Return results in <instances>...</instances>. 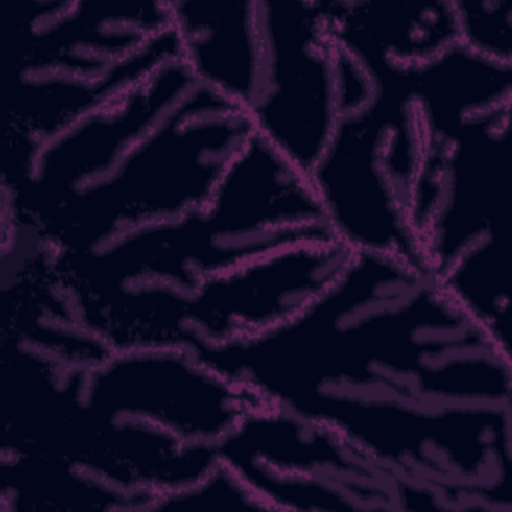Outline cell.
<instances>
[{
    "instance_id": "277c9868",
    "label": "cell",
    "mask_w": 512,
    "mask_h": 512,
    "mask_svg": "<svg viewBox=\"0 0 512 512\" xmlns=\"http://www.w3.org/2000/svg\"><path fill=\"white\" fill-rule=\"evenodd\" d=\"M424 130L414 230L424 268L478 324L508 320L506 138L512 64L460 42L412 66Z\"/></svg>"
},
{
    "instance_id": "8992f818",
    "label": "cell",
    "mask_w": 512,
    "mask_h": 512,
    "mask_svg": "<svg viewBox=\"0 0 512 512\" xmlns=\"http://www.w3.org/2000/svg\"><path fill=\"white\" fill-rule=\"evenodd\" d=\"M202 78L306 174L340 116L374 86L334 38L320 0L228 2L206 38Z\"/></svg>"
},
{
    "instance_id": "5bb4252c",
    "label": "cell",
    "mask_w": 512,
    "mask_h": 512,
    "mask_svg": "<svg viewBox=\"0 0 512 512\" xmlns=\"http://www.w3.org/2000/svg\"><path fill=\"white\" fill-rule=\"evenodd\" d=\"M458 42L482 56L512 64L510 0H452Z\"/></svg>"
},
{
    "instance_id": "7c38bea8",
    "label": "cell",
    "mask_w": 512,
    "mask_h": 512,
    "mask_svg": "<svg viewBox=\"0 0 512 512\" xmlns=\"http://www.w3.org/2000/svg\"><path fill=\"white\" fill-rule=\"evenodd\" d=\"M156 494L120 486L80 464L2 456V512H154Z\"/></svg>"
},
{
    "instance_id": "3957f363",
    "label": "cell",
    "mask_w": 512,
    "mask_h": 512,
    "mask_svg": "<svg viewBox=\"0 0 512 512\" xmlns=\"http://www.w3.org/2000/svg\"><path fill=\"white\" fill-rule=\"evenodd\" d=\"M330 238L308 174L254 132L202 208L52 260L112 348L182 346L188 312L208 280Z\"/></svg>"
},
{
    "instance_id": "5b68a950",
    "label": "cell",
    "mask_w": 512,
    "mask_h": 512,
    "mask_svg": "<svg viewBox=\"0 0 512 512\" xmlns=\"http://www.w3.org/2000/svg\"><path fill=\"white\" fill-rule=\"evenodd\" d=\"M258 402L184 346L114 348L88 374L58 458L158 496L210 472Z\"/></svg>"
},
{
    "instance_id": "9c48e42d",
    "label": "cell",
    "mask_w": 512,
    "mask_h": 512,
    "mask_svg": "<svg viewBox=\"0 0 512 512\" xmlns=\"http://www.w3.org/2000/svg\"><path fill=\"white\" fill-rule=\"evenodd\" d=\"M270 510H450L448 502L380 464L342 434L258 402L220 446Z\"/></svg>"
},
{
    "instance_id": "7a4b0ae2",
    "label": "cell",
    "mask_w": 512,
    "mask_h": 512,
    "mask_svg": "<svg viewBox=\"0 0 512 512\" xmlns=\"http://www.w3.org/2000/svg\"><path fill=\"white\" fill-rule=\"evenodd\" d=\"M252 134L174 58L40 144L4 150V222L56 256L88 252L202 208Z\"/></svg>"
},
{
    "instance_id": "4fadbf2b",
    "label": "cell",
    "mask_w": 512,
    "mask_h": 512,
    "mask_svg": "<svg viewBox=\"0 0 512 512\" xmlns=\"http://www.w3.org/2000/svg\"><path fill=\"white\" fill-rule=\"evenodd\" d=\"M270 510L268 504L222 460L196 482L158 494L154 510Z\"/></svg>"
},
{
    "instance_id": "52a82bcc",
    "label": "cell",
    "mask_w": 512,
    "mask_h": 512,
    "mask_svg": "<svg viewBox=\"0 0 512 512\" xmlns=\"http://www.w3.org/2000/svg\"><path fill=\"white\" fill-rule=\"evenodd\" d=\"M6 148H30L180 58L168 2L30 0Z\"/></svg>"
},
{
    "instance_id": "8fae6325",
    "label": "cell",
    "mask_w": 512,
    "mask_h": 512,
    "mask_svg": "<svg viewBox=\"0 0 512 512\" xmlns=\"http://www.w3.org/2000/svg\"><path fill=\"white\" fill-rule=\"evenodd\" d=\"M334 38L362 62L418 66L458 44L452 0H328Z\"/></svg>"
},
{
    "instance_id": "ba28073f",
    "label": "cell",
    "mask_w": 512,
    "mask_h": 512,
    "mask_svg": "<svg viewBox=\"0 0 512 512\" xmlns=\"http://www.w3.org/2000/svg\"><path fill=\"white\" fill-rule=\"evenodd\" d=\"M362 64L372 74V92L340 116L308 178L332 236L350 252L424 268L414 230L424 130L412 66L378 60Z\"/></svg>"
},
{
    "instance_id": "6da1fadb",
    "label": "cell",
    "mask_w": 512,
    "mask_h": 512,
    "mask_svg": "<svg viewBox=\"0 0 512 512\" xmlns=\"http://www.w3.org/2000/svg\"><path fill=\"white\" fill-rule=\"evenodd\" d=\"M192 352L452 512L512 510V352L424 268L356 252L294 318Z\"/></svg>"
},
{
    "instance_id": "30bf717a",
    "label": "cell",
    "mask_w": 512,
    "mask_h": 512,
    "mask_svg": "<svg viewBox=\"0 0 512 512\" xmlns=\"http://www.w3.org/2000/svg\"><path fill=\"white\" fill-rule=\"evenodd\" d=\"M352 254L330 238L276 250L208 280L188 312L182 346H218L284 324L340 274Z\"/></svg>"
}]
</instances>
